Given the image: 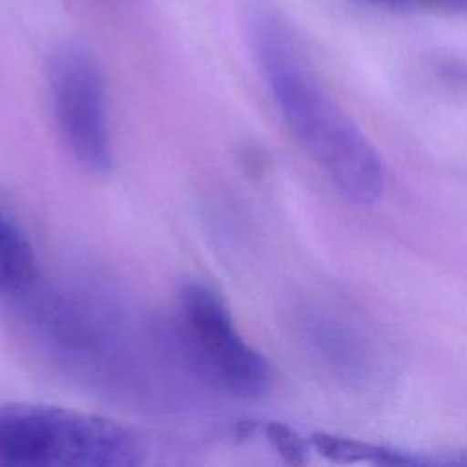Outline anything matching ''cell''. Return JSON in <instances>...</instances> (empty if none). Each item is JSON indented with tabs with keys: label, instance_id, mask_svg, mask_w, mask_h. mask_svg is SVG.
I'll list each match as a JSON object with an SVG mask.
<instances>
[{
	"label": "cell",
	"instance_id": "6da1fadb",
	"mask_svg": "<svg viewBox=\"0 0 467 467\" xmlns=\"http://www.w3.org/2000/svg\"><path fill=\"white\" fill-rule=\"evenodd\" d=\"M255 60L270 97L296 142L336 190L358 204L381 197V155L323 84L290 27L272 13L254 20Z\"/></svg>",
	"mask_w": 467,
	"mask_h": 467
},
{
	"label": "cell",
	"instance_id": "7a4b0ae2",
	"mask_svg": "<svg viewBox=\"0 0 467 467\" xmlns=\"http://www.w3.org/2000/svg\"><path fill=\"white\" fill-rule=\"evenodd\" d=\"M35 283L18 296L24 323L42 352L91 385L113 389L131 381L133 330L120 305L91 283Z\"/></svg>",
	"mask_w": 467,
	"mask_h": 467
},
{
	"label": "cell",
	"instance_id": "3957f363",
	"mask_svg": "<svg viewBox=\"0 0 467 467\" xmlns=\"http://www.w3.org/2000/svg\"><path fill=\"white\" fill-rule=\"evenodd\" d=\"M146 445L130 427L64 407L0 403V467H135Z\"/></svg>",
	"mask_w": 467,
	"mask_h": 467
},
{
	"label": "cell",
	"instance_id": "277c9868",
	"mask_svg": "<svg viewBox=\"0 0 467 467\" xmlns=\"http://www.w3.org/2000/svg\"><path fill=\"white\" fill-rule=\"evenodd\" d=\"M166 343L188 376L221 396L257 400L270 387L268 361L239 334L224 299L204 283L190 281L179 290Z\"/></svg>",
	"mask_w": 467,
	"mask_h": 467
},
{
	"label": "cell",
	"instance_id": "5b68a950",
	"mask_svg": "<svg viewBox=\"0 0 467 467\" xmlns=\"http://www.w3.org/2000/svg\"><path fill=\"white\" fill-rule=\"evenodd\" d=\"M47 88L57 130L75 162L89 173L111 171L106 84L93 53L78 44L58 47L49 58Z\"/></svg>",
	"mask_w": 467,
	"mask_h": 467
},
{
	"label": "cell",
	"instance_id": "8992f818",
	"mask_svg": "<svg viewBox=\"0 0 467 467\" xmlns=\"http://www.w3.org/2000/svg\"><path fill=\"white\" fill-rule=\"evenodd\" d=\"M301 323L310 350L336 379L367 389L381 378L378 347L358 325L323 308L306 312Z\"/></svg>",
	"mask_w": 467,
	"mask_h": 467
},
{
	"label": "cell",
	"instance_id": "52a82bcc",
	"mask_svg": "<svg viewBox=\"0 0 467 467\" xmlns=\"http://www.w3.org/2000/svg\"><path fill=\"white\" fill-rule=\"evenodd\" d=\"M316 452L336 463H370V465H431L432 458L418 456L414 452L378 445L363 440L317 432L310 438Z\"/></svg>",
	"mask_w": 467,
	"mask_h": 467
},
{
	"label": "cell",
	"instance_id": "ba28073f",
	"mask_svg": "<svg viewBox=\"0 0 467 467\" xmlns=\"http://www.w3.org/2000/svg\"><path fill=\"white\" fill-rule=\"evenodd\" d=\"M36 279V257L26 234L0 212V292L22 294Z\"/></svg>",
	"mask_w": 467,
	"mask_h": 467
},
{
	"label": "cell",
	"instance_id": "9c48e42d",
	"mask_svg": "<svg viewBox=\"0 0 467 467\" xmlns=\"http://www.w3.org/2000/svg\"><path fill=\"white\" fill-rule=\"evenodd\" d=\"M266 440L272 443V447L285 456L286 462L290 463H303L306 460L308 452V443L290 427L281 425V423H272L265 431Z\"/></svg>",
	"mask_w": 467,
	"mask_h": 467
},
{
	"label": "cell",
	"instance_id": "30bf717a",
	"mask_svg": "<svg viewBox=\"0 0 467 467\" xmlns=\"http://www.w3.org/2000/svg\"><path fill=\"white\" fill-rule=\"evenodd\" d=\"M363 4L381 7V9H394V11H423L429 5V0H359Z\"/></svg>",
	"mask_w": 467,
	"mask_h": 467
},
{
	"label": "cell",
	"instance_id": "8fae6325",
	"mask_svg": "<svg viewBox=\"0 0 467 467\" xmlns=\"http://www.w3.org/2000/svg\"><path fill=\"white\" fill-rule=\"evenodd\" d=\"M427 9L467 18V0H429Z\"/></svg>",
	"mask_w": 467,
	"mask_h": 467
}]
</instances>
